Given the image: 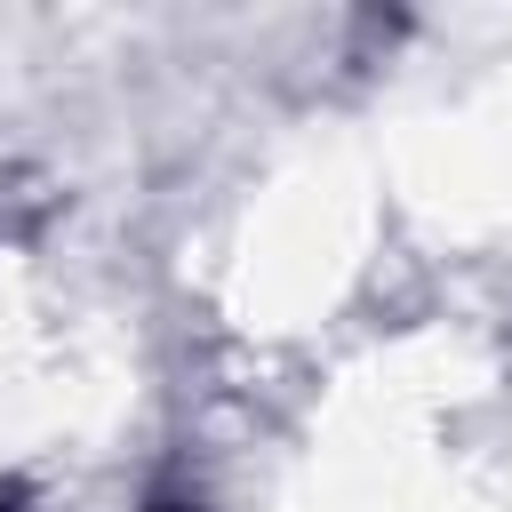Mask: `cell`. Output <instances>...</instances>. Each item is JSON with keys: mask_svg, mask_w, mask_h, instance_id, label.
<instances>
[{"mask_svg": "<svg viewBox=\"0 0 512 512\" xmlns=\"http://www.w3.org/2000/svg\"><path fill=\"white\" fill-rule=\"evenodd\" d=\"M152 512H200V496H176V488H160V496H152Z\"/></svg>", "mask_w": 512, "mask_h": 512, "instance_id": "6da1fadb", "label": "cell"}, {"mask_svg": "<svg viewBox=\"0 0 512 512\" xmlns=\"http://www.w3.org/2000/svg\"><path fill=\"white\" fill-rule=\"evenodd\" d=\"M0 512H24V496H16V488H0Z\"/></svg>", "mask_w": 512, "mask_h": 512, "instance_id": "7a4b0ae2", "label": "cell"}]
</instances>
